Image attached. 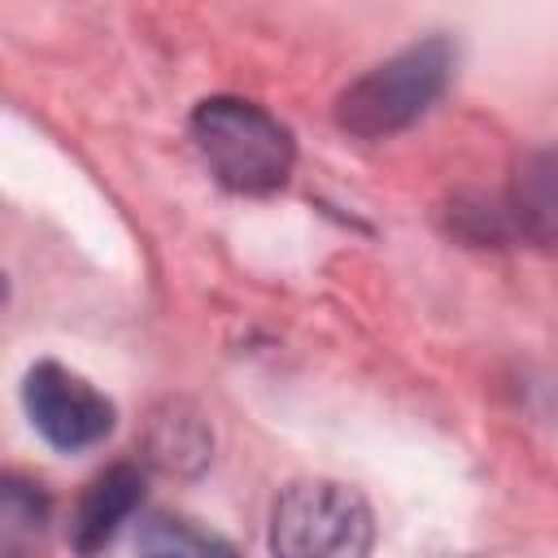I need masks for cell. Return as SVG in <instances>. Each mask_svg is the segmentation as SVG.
I'll return each instance as SVG.
<instances>
[{
  "mask_svg": "<svg viewBox=\"0 0 558 558\" xmlns=\"http://www.w3.org/2000/svg\"><path fill=\"white\" fill-rule=\"evenodd\" d=\"M192 144L209 174L240 196L279 192L292 174L296 144L292 131L253 100L240 96H209L192 109Z\"/></svg>",
  "mask_w": 558,
  "mask_h": 558,
  "instance_id": "1",
  "label": "cell"
},
{
  "mask_svg": "<svg viewBox=\"0 0 558 558\" xmlns=\"http://www.w3.org/2000/svg\"><path fill=\"white\" fill-rule=\"evenodd\" d=\"M453 61L458 52L445 35L410 44L405 52L379 61L336 96V122L357 140H384L405 131L414 118H423L440 100V92L449 87Z\"/></svg>",
  "mask_w": 558,
  "mask_h": 558,
  "instance_id": "2",
  "label": "cell"
},
{
  "mask_svg": "<svg viewBox=\"0 0 558 558\" xmlns=\"http://www.w3.org/2000/svg\"><path fill=\"white\" fill-rule=\"evenodd\" d=\"M371 545V506L336 480H296L270 510V549L283 558H362Z\"/></svg>",
  "mask_w": 558,
  "mask_h": 558,
  "instance_id": "3",
  "label": "cell"
},
{
  "mask_svg": "<svg viewBox=\"0 0 558 558\" xmlns=\"http://www.w3.org/2000/svg\"><path fill=\"white\" fill-rule=\"evenodd\" d=\"M22 405L35 432L61 453L92 449L113 432V401L61 362H39L26 371Z\"/></svg>",
  "mask_w": 558,
  "mask_h": 558,
  "instance_id": "4",
  "label": "cell"
},
{
  "mask_svg": "<svg viewBox=\"0 0 558 558\" xmlns=\"http://www.w3.org/2000/svg\"><path fill=\"white\" fill-rule=\"evenodd\" d=\"M144 501V475L126 462L100 471L87 493L78 497V510H74V523H70V545L78 554H96L113 541V532L140 510Z\"/></svg>",
  "mask_w": 558,
  "mask_h": 558,
  "instance_id": "5",
  "label": "cell"
},
{
  "mask_svg": "<svg viewBox=\"0 0 558 558\" xmlns=\"http://www.w3.org/2000/svg\"><path fill=\"white\" fill-rule=\"evenodd\" d=\"M510 218L527 240L558 244V148H541L514 170Z\"/></svg>",
  "mask_w": 558,
  "mask_h": 558,
  "instance_id": "6",
  "label": "cell"
},
{
  "mask_svg": "<svg viewBox=\"0 0 558 558\" xmlns=\"http://www.w3.org/2000/svg\"><path fill=\"white\" fill-rule=\"evenodd\" d=\"M153 458L166 471H196L209 458V432L196 414H170L153 427Z\"/></svg>",
  "mask_w": 558,
  "mask_h": 558,
  "instance_id": "7",
  "label": "cell"
},
{
  "mask_svg": "<svg viewBox=\"0 0 558 558\" xmlns=\"http://www.w3.org/2000/svg\"><path fill=\"white\" fill-rule=\"evenodd\" d=\"M135 549L140 554H209V549H231L227 541L201 532L187 519H170V514H148L135 532Z\"/></svg>",
  "mask_w": 558,
  "mask_h": 558,
  "instance_id": "8",
  "label": "cell"
},
{
  "mask_svg": "<svg viewBox=\"0 0 558 558\" xmlns=\"http://www.w3.org/2000/svg\"><path fill=\"white\" fill-rule=\"evenodd\" d=\"M0 523H4V536H17V532L35 536L48 523V497L39 493V484L4 475V484H0Z\"/></svg>",
  "mask_w": 558,
  "mask_h": 558,
  "instance_id": "9",
  "label": "cell"
}]
</instances>
